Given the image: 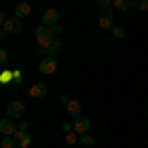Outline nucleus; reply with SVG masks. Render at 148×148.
<instances>
[{
    "label": "nucleus",
    "instance_id": "5",
    "mask_svg": "<svg viewBox=\"0 0 148 148\" xmlns=\"http://www.w3.org/2000/svg\"><path fill=\"white\" fill-rule=\"evenodd\" d=\"M0 132H2L4 136H14V134L18 132V125L12 123L10 116H6V119L0 121Z\"/></svg>",
    "mask_w": 148,
    "mask_h": 148
},
{
    "label": "nucleus",
    "instance_id": "4",
    "mask_svg": "<svg viewBox=\"0 0 148 148\" xmlns=\"http://www.w3.org/2000/svg\"><path fill=\"white\" fill-rule=\"evenodd\" d=\"M24 113H26V105L22 101H12L6 107V116H10V119H22Z\"/></svg>",
    "mask_w": 148,
    "mask_h": 148
},
{
    "label": "nucleus",
    "instance_id": "18",
    "mask_svg": "<svg viewBox=\"0 0 148 148\" xmlns=\"http://www.w3.org/2000/svg\"><path fill=\"white\" fill-rule=\"evenodd\" d=\"M16 146V142H14V138L8 136V138H2V144H0V148H14Z\"/></svg>",
    "mask_w": 148,
    "mask_h": 148
},
{
    "label": "nucleus",
    "instance_id": "23",
    "mask_svg": "<svg viewBox=\"0 0 148 148\" xmlns=\"http://www.w3.org/2000/svg\"><path fill=\"white\" fill-rule=\"evenodd\" d=\"M136 8H138V10H142V12H146L148 10V0H138Z\"/></svg>",
    "mask_w": 148,
    "mask_h": 148
},
{
    "label": "nucleus",
    "instance_id": "19",
    "mask_svg": "<svg viewBox=\"0 0 148 148\" xmlns=\"http://www.w3.org/2000/svg\"><path fill=\"white\" fill-rule=\"evenodd\" d=\"M8 61H10V53H8L6 49H2V51H0V63H2V65H6Z\"/></svg>",
    "mask_w": 148,
    "mask_h": 148
},
{
    "label": "nucleus",
    "instance_id": "14",
    "mask_svg": "<svg viewBox=\"0 0 148 148\" xmlns=\"http://www.w3.org/2000/svg\"><path fill=\"white\" fill-rule=\"evenodd\" d=\"M113 6H114L119 12H126L128 8H130V0H114Z\"/></svg>",
    "mask_w": 148,
    "mask_h": 148
},
{
    "label": "nucleus",
    "instance_id": "22",
    "mask_svg": "<svg viewBox=\"0 0 148 148\" xmlns=\"http://www.w3.org/2000/svg\"><path fill=\"white\" fill-rule=\"evenodd\" d=\"M47 28H49V32H51V36H59V34H61V30H63V28H61L59 24H53V26H47Z\"/></svg>",
    "mask_w": 148,
    "mask_h": 148
},
{
    "label": "nucleus",
    "instance_id": "8",
    "mask_svg": "<svg viewBox=\"0 0 148 148\" xmlns=\"http://www.w3.org/2000/svg\"><path fill=\"white\" fill-rule=\"evenodd\" d=\"M2 30H6L8 34H20V32H22V22H20V18H10V20H6V24L2 26Z\"/></svg>",
    "mask_w": 148,
    "mask_h": 148
},
{
    "label": "nucleus",
    "instance_id": "24",
    "mask_svg": "<svg viewBox=\"0 0 148 148\" xmlns=\"http://www.w3.org/2000/svg\"><path fill=\"white\" fill-rule=\"evenodd\" d=\"M61 128H63V132L67 134V132H71V130H73V125H71V123H63V125H61Z\"/></svg>",
    "mask_w": 148,
    "mask_h": 148
},
{
    "label": "nucleus",
    "instance_id": "15",
    "mask_svg": "<svg viewBox=\"0 0 148 148\" xmlns=\"http://www.w3.org/2000/svg\"><path fill=\"white\" fill-rule=\"evenodd\" d=\"M111 34H113L114 38H116V40H123V38H126V30L123 28V26H113Z\"/></svg>",
    "mask_w": 148,
    "mask_h": 148
},
{
    "label": "nucleus",
    "instance_id": "6",
    "mask_svg": "<svg viewBox=\"0 0 148 148\" xmlns=\"http://www.w3.org/2000/svg\"><path fill=\"white\" fill-rule=\"evenodd\" d=\"M89 126H91V121H89L87 116H83V114H81V116L75 119V123H73V130L81 136V134H85V132L89 130Z\"/></svg>",
    "mask_w": 148,
    "mask_h": 148
},
{
    "label": "nucleus",
    "instance_id": "7",
    "mask_svg": "<svg viewBox=\"0 0 148 148\" xmlns=\"http://www.w3.org/2000/svg\"><path fill=\"white\" fill-rule=\"evenodd\" d=\"M57 22H59V10H56V8H49L42 14V24L44 26H53Z\"/></svg>",
    "mask_w": 148,
    "mask_h": 148
},
{
    "label": "nucleus",
    "instance_id": "1",
    "mask_svg": "<svg viewBox=\"0 0 148 148\" xmlns=\"http://www.w3.org/2000/svg\"><path fill=\"white\" fill-rule=\"evenodd\" d=\"M34 38H36V42H38V46L42 47V49H47V47L51 46V42L56 40L53 36H51V32H49V28L47 26H40V28H36V32H34Z\"/></svg>",
    "mask_w": 148,
    "mask_h": 148
},
{
    "label": "nucleus",
    "instance_id": "16",
    "mask_svg": "<svg viewBox=\"0 0 148 148\" xmlns=\"http://www.w3.org/2000/svg\"><path fill=\"white\" fill-rule=\"evenodd\" d=\"M77 136H79V134H77L75 130H71V132H67V134H65V144H67V146H73V144H75V142L79 140Z\"/></svg>",
    "mask_w": 148,
    "mask_h": 148
},
{
    "label": "nucleus",
    "instance_id": "17",
    "mask_svg": "<svg viewBox=\"0 0 148 148\" xmlns=\"http://www.w3.org/2000/svg\"><path fill=\"white\" fill-rule=\"evenodd\" d=\"M79 142L83 144V146H93V142H95V138L91 136V134H81V138H79Z\"/></svg>",
    "mask_w": 148,
    "mask_h": 148
},
{
    "label": "nucleus",
    "instance_id": "12",
    "mask_svg": "<svg viewBox=\"0 0 148 148\" xmlns=\"http://www.w3.org/2000/svg\"><path fill=\"white\" fill-rule=\"evenodd\" d=\"M67 114L69 116H73V119H77L81 116V103L79 101H71L67 105Z\"/></svg>",
    "mask_w": 148,
    "mask_h": 148
},
{
    "label": "nucleus",
    "instance_id": "13",
    "mask_svg": "<svg viewBox=\"0 0 148 148\" xmlns=\"http://www.w3.org/2000/svg\"><path fill=\"white\" fill-rule=\"evenodd\" d=\"M61 47H63V44H61V40H59V38H56V40H53V42H51V46L47 47V49H44V51H46L47 56H56L57 51H59V49H61Z\"/></svg>",
    "mask_w": 148,
    "mask_h": 148
},
{
    "label": "nucleus",
    "instance_id": "11",
    "mask_svg": "<svg viewBox=\"0 0 148 148\" xmlns=\"http://www.w3.org/2000/svg\"><path fill=\"white\" fill-rule=\"evenodd\" d=\"M30 12H32V8H30L28 2H18V4L14 6V14H16V18H28Z\"/></svg>",
    "mask_w": 148,
    "mask_h": 148
},
{
    "label": "nucleus",
    "instance_id": "28",
    "mask_svg": "<svg viewBox=\"0 0 148 148\" xmlns=\"http://www.w3.org/2000/svg\"><path fill=\"white\" fill-rule=\"evenodd\" d=\"M14 148H20V146H14Z\"/></svg>",
    "mask_w": 148,
    "mask_h": 148
},
{
    "label": "nucleus",
    "instance_id": "3",
    "mask_svg": "<svg viewBox=\"0 0 148 148\" xmlns=\"http://www.w3.org/2000/svg\"><path fill=\"white\" fill-rule=\"evenodd\" d=\"M38 69L44 73V75H51V73H56L57 71V59L51 56H46L44 59H40V65Z\"/></svg>",
    "mask_w": 148,
    "mask_h": 148
},
{
    "label": "nucleus",
    "instance_id": "27",
    "mask_svg": "<svg viewBox=\"0 0 148 148\" xmlns=\"http://www.w3.org/2000/svg\"><path fill=\"white\" fill-rule=\"evenodd\" d=\"M6 38H8V32H6V30H2V32H0V40H2V42H4V40H6Z\"/></svg>",
    "mask_w": 148,
    "mask_h": 148
},
{
    "label": "nucleus",
    "instance_id": "20",
    "mask_svg": "<svg viewBox=\"0 0 148 148\" xmlns=\"http://www.w3.org/2000/svg\"><path fill=\"white\" fill-rule=\"evenodd\" d=\"M99 8H111V4H114V0H95Z\"/></svg>",
    "mask_w": 148,
    "mask_h": 148
},
{
    "label": "nucleus",
    "instance_id": "10",
    "mask_svg": "<svg viewBox=\"0 0 148 148\" xmlns=\"http://www.w3.org/2000/svg\"><path fill=\"white\" fill-rule=\"evenodd\" d=\"M12 138H14L16 146H20V148H28L30 144H32V138L28 136V134H26L24 130H18V132H16V134H14Z\"/></svg>",
    "mask_w": 148,
    "mask_h": 148
},
{
    "label": "nucleus",
    "instance_id": "26",
    "mask_svg": "<svg viewBox=\"0 0 148 148\" xmlns=\"http://www.w3.org/2000/svg\"><path fill=\"white\" fill-rule=\"evenodd\" d=\"M18 130H24V132H26V130H28V123H20V125H18Z\"/></svg>",
    "mask_w": 148,
    "mask_h": 148
},
{
    "label": "nucleus",
    "instance_id": "2",
    "mask_svg": "<svg viewBox=\"0 0 148 148\" xmlns=\"http://www.w3.org/2000/svg\"><path fill=\"white\" fill-rule=\"evenodd\" d=\"M99 26H101L103 30H113L114 12L111 8H101V12H99Z\"/></svg>",
    "mask_w": 148,
    "mask_h": 148
},
{
    "label": "nucleus",
    "instance_id": "25",
    "mask_svg": "<svg viewBox=\"0 0 148 148\" xmlns=\"http://www.w3.org/2000/svg\"><path fill=\"white\" fill-rule=\"evenodd\" d=\"M59 101H61V103H65V105H69V103H71V99H69L67 95H61V97H59Z\"/></svg>",
    "mask_w": 148,
    "mask_h": 148
},
{
    "label": "nucleus",
    "instance_id": "9",
    "mask_svg": "<svg viewBox=\"0 0 148 148\" xmlns=\"http://www.w3.org/2000/svg\"><path fill=\"white\" fill-rule=\"evenodd\" d=\"M30 97H34V99H42V97H46V93H47V87L44 85V83H32V87H30Z\"/></svg>",
    "mask_w": 148,
    "mask_h": 148
},
{
    "label": "nucleus",
    "instance_id": "21",
    "mask_svg": "<svg viewBox=\"0 0 148 148\" xmlns=\"http://www.w3.org/2000/svg\"><path fill=\"white\" fill-rule=\"evenodd\" d=\"M10 79H12V83L20 85V83H22V73H20V71H14V73L10 75Z\"/></svg>",
    "mask_w": 148,
    "mask_h": 148
}]
</instances>
